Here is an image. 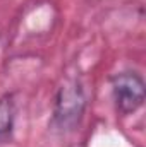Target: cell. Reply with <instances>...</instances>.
I'll return each instance as SVG.
<instances>
[{"instance_id": "obj_1", "label": "cell", "mask_w": 146, "mask_h": 147, "mask_svg": "<svg viewBox=\"0 0 146 147\" xmlns=\"http://www.w3.org/2000/svg\"><path fill=\"white\" fill-rule=\"evenodd\" d=\"M86 110V94L79 80H67L55 96L53 125L60 130H76Z\"/></svg>"}, {"instance_id": "obj_2", "label": "cell", "mask_w": 146, "mask_h": 147, "mask_svg": "<svg viewBox=\"0 0 146 147\" xmlns=\"http://www.w3.org/2000/svg\"><path fill=\"white\" fill-rule=\"evenodd\" d=\"M112 98L120 115H132L139 110L146 98V86L141 74L124 70L112 77Z\"/></svg>"}, {"instance_id": "obj_3", "label": "cell", "mask_w": 146, "mask_h": 147, "mask_svg": "<svg viewBox=\"0 0 146 147\" xmlns=\"http://www.w3.org/2000/svg\"><path fill=\"white\" fill-rule=\"evenodd\" d=\"M16 123V103L12 94L0 96V146L9 144L14 135Z\"/></svg>"}]
</instances>
